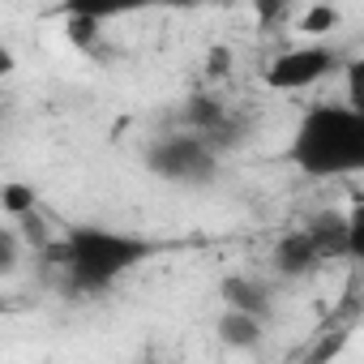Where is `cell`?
Here are the masks:
<instances>
[{
  "instance_id": "obj_16",
  "label": "cell",
  "mask_w": 364,
  "mask_h": 364,
  "mask_svg": "<svg viewBox=\"0 0 364 364\" xmlns=\"http://www.w3.org/2000/svg\"><path fill=\"white\" fill-rule=\"evenodd\" d=\"M22 236H26V240H31L35 249H48V223L39 219V210L22 219Z\"/></svg>"
},
{
  "instance_id": "obj_10",
  "label": "cell",
  "mask_w": 364,
  "mask_h": 364,
  "mask_svg": "<svg viewBox=\"0 0 364 364\" xmlns=\"http://www.w3.org/2000/svg\"><path fill=\"white\" fill-rule=\"evenodd\" d=\"M0 206H5V215L9 219H26V215H35L39 206H35V189L31 185H22V180H9L5 185V193H0Z\"/></svg>"
},
{
  "instance_id": "obj_19",
  "label": "cell",
  "mask_w": 364,
  "mask_h": 364,
  "mask_svg": "<svg viewBox=\"0 0 364 364\" xmlns=\"http://www.w3.org/2000/svg\"><path fill=\"white\" fill-rule=\"evenodd\" d=\"M0 73H14V52L0 48Z\"/></svg>"
},
{
  "instance_id": "obj_2",
  "label": "cell",
  "mask_w": 364,
  "mask_h": 364,
  "mask_svg": "<svg viewBox=\"0 0 364 364\" xmlns=\"http://www.w3.org/2000/svg\"><path fill=\"white\" fill-rule=\"evenodd\" d=\"M291 163L309 176L364 171V116H355L347 103L309 107L291 137Z\"/></svg>"
},
{
  "instance_id": "obj_4",
  "label": "cell",
  "mask_w": 364,
  "mask_h": 364,
  "mask_svg": "<svg viewBox=\"0 0 364 364\" xmlns=\"http://www.w3.org/2000/svg\"><path fill=\"white\" fill-rule=\"evenodd\" d=\"M334 69H338V52L326 43H309V48L283 52L262 77L270 90H304V86H317L321 77H330Z\"/></svg>"
},
{
  "instance_id": "obj_15",
  "label": "cell",
  "mask_w": 364,
  "mask_h": 364,
  "mask_svg": "<svg viewBox=\"0 0 364 364\" xmlns=\"http://www.w3.org/2000/svg\"><path fill=\"white\" fill-rule=\"evenodd\" d=\"M18 232H0V274H14L18 266Z\"/></svg>"
},
{
  "instance_id": "obj_9",
  "label": "cell",
  "mask_w": 364,
  "mask_h": 364,
  "mask_svg": "<svg viewBox=\"0 0 364 364\" xmlns=\"http://www.w3.org/2000/svg\"><path fill=\"white\" fill-rule=\"evenodd\" d=\"M103 18L107 9H95V5H73L69 9V22H65V35L77 52H95V39L103 35Z\"/></svg>"
},
{
  "instance_id": "obj_8",
  "label": "cell",
  "mask_w": 364,
  "mask_h": 364,
  "mask_svg": "<svg viewBox=\"0 0 364 364\" xmlns=\"http://www.w3.org/2000/svg\"><path fill=\"white\" fill-rule=\"evenodd\" d=\"M262 334H266L262 317H249V313H236V309H228L219 317V343H228L236 351H253L262 343Z\"/></svg>"
},
{
  "instance_id": "obj_13",
  "label": "cell",
  "mask_w": 364,
  "mask_h": 364,
  "mask_svg": "<svg viewBox=\"0 0 364 364\" xmlns=\"http://www.w3.org/2000/svg\"><path fill=\"white\" fill-rule=\"evenodd\" d=\"M347 232H351V245H347V257L364 262V202H355L347 210Z\"/></svg>"
},
{
  "instance_id": "obj_17",
  "label": "cell",
  "mask_w": 364,
  "mask_h": 364,
  "mask_svg": "<svg viewBox=\"0 0 364 364\" xmlns=\"http://www.w3.org/2000/svg\"><path fill=\"white\" fill-rule=\"evenodd\" d=\"M228 69H232V52H228V48H210L206 73H210V77H228Z\"/></svg>"
},
{
  "instance_id": "obj_14",
  "label": "cell",
  "mask_w": 364,
  "mask_h": 364,
  "mask_svg": "<svg viewBox=\"0 0 364 364\" xmlns=\"http://www.w3.org/2000/svg\"><path fill=\"white\" fill-rule=\"evenodd\" d=\"M343 343H347L343 334H326V338H321V343H317V347L304 355V364H330V360L343 351Z\"/></svg>"
},
{
  "instance_id": "obj_1",
  "label": "cell",
  "mask_w": 364,
  "mask_h": 364,
  "mask_svg": "<svg viewBox=\"0 0 364 364\" xmlns=\"http://www.w3.org/2000/svg\"><path fill=\"white\" fill-rule=\"evenodd\" d=\"M150 253H154L150 240L124 236L112 228H90V223L69 228V236L56 245V257L65 266V287L73 296H95V291L112 287L124 270H133Z\"/></svg>"
},
{
  "instance_id": "obj_11",
  "label": "cell",
  "mask_w": 364,
  "mask_h": 364,
  "mask_svg": "<svg viewBox=\"0 0 364 364\" xmlns=\"http://www.w3.org/2000/svg\"><path fill=\"white\" fill-rule=\"evenodd\" d=\"M343 82H347V107L355 116H364V56L343 65Z\"/></svg>"
},
{
  "instance_id": "obj_5",
  "label": "cell",
  "mask_w": 364,
  "mask_h": 364,
  "mask_svg": "<svg viewBox=\"0 0 364 364\" xmlns=\"http://www.w3.org/2000/svg\"><path fill=\"white\" fill-rule=\"evenodd\" d=\"M219 296H223V304L236 309V313H249V317H262V321H266V313H270V287H266L262 279L228 274V279L219 283Z\"/></svg>"
},
{
  "instance_id": "obj_6",
  "label": "cell",
  "mask_w": 364,
  "mask_h": 364,
  "mask_svg": "<svg viewBox=\"0 0 364 364\" xmlns=\"http://www.w3.org/2000/svg\"><path fill=\"white\" fill-rule=\"evenodd\" d=\"M309 240L317 245V253L330 262V257H347V245H351V232H347V215L343 210H317L309 223H304Z\"/></svg>"
},
{
  "instance_id": "obj_12",
  "label": "cell",
  "mask_w": 364,
  "mask_h": 364,
  "mask_svg": "<svg viewBox=\"0 0 364 364\" xmlns=\"http://www.w3.org/2000/svg\"><path fill=\"white\" fill-rule=\"evenodd\" d=\"M338 26V9H330V5H313L304 18H300V31L304 35H326V31H334Z\"/></svg>"
},
{
  "instance_id": "obj_3",
  "label": "cell",
  "mask_w": 364,
  "mask_h": 364,
  "mask_svg": "<svg viewBox=\"0 0 364 364\" xmlns=\"http://www.w3.org/2000/svg\"><path fill=\"white\" fill-rule=\"evenodd\" d=\"M146 167L159 180H171V185H202L219 167V150L193 133L189 137H159L146 150Z\"/></svg>"
},
{
  "instance_id": "obj_20",
  "label": "cell",
  "mask_w": 364,
  "mask_h": 364,
  "mask_svg": "<svg viewBox=\"0 0 364 364\" xmlns=\"http://www.w3.org/2000/svg\"><path fill=\"white\" fill-rule=\"evenodd\" d=\"M146 364H154V360H146Z\"/></svg>"
},
{
  "instance_id": "obj_18",
  "label": "cell",
  "mask_w": 364,
  "mask_h": 364,
  "mask_svg": "<svg viewBox=\"0 0 364 364\" xmlns=\"http://www.w3.org/2000/svg\"><path fill=\"white\" fill-rule=\"evenodd\" d=\"M283 14H287L283 5H257V18H262V22H279Z\"/></svg>"
},
{
  "instance_id": "obj_7",
  "label": "cell",
  "mask_w": 364,
  "mask_h": 364,
  "mask_svg": "<svg viewBox=\"0 0 364 364\" xmlns=\"http://www.w3.org/2000/svg\"><path fill=\"white\" fill-rule=\"evenodd\" d=\"M326 257L317 253V245L309 240V232L300 228V232H287L279 245H274V270L279 274H287V279H300V274H309L313 266H321Z\"/></svg>"
}]
</instances>
